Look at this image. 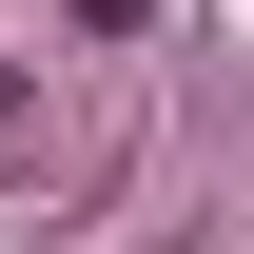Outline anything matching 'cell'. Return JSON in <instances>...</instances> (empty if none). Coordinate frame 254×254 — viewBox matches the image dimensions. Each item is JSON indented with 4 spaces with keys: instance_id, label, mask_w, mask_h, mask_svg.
<instances>
[{
    "instance_id": "cell-1",
    "label": "cell",
    "mask_w": 254,
    "mask_h": 254,
    "mask_svg": "<svg viewBox=\"0 0 254 254\" xmlns=\"http://www.w3.org/2000/svg\"><path fill=\"white\" fill-rule=\"evenodd\" d=\"M20 157H39V78H0V176H20Z\"/></svg>"
}]
</instances>
